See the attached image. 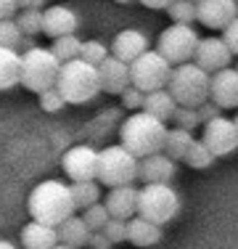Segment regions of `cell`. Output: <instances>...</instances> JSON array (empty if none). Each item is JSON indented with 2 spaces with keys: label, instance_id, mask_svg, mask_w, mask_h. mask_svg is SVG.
Returning <instances> with one entry per match:
<instances>
[{
  "label": "cell",
  "instance_id": "obj_36",
  "mask_svg": "<svg viewBox=\"0 0 238 249\" xmlns=\"http://www.w3.org/2000/svg\"><path fill=\"white\" fill-rule=\"evenodd\" d=\"M127 223L130 220H119V217H111V220L106 223L103 233L109 236L111 244H122V241H127Z\"/></svg>",
  "mask_w": 238,
  "mask_h": 249
},
{
  "label": "cell",
  "instance_id": "obj_15",
  "mask_svg": "<svg viewBox=\"0 0 238 249\" xmlns=\"http://www.w3.org/2000/svg\"><path fill=\"white\" fill-rule=\"evenodd\" d=\"M209 101L220 109H238V69H222V72L212 74V93Z\"/></svg>",
  "mask_w": 238,
  "mask_h": 249
},
{
  "label": "cell",
  "instance_id": "obj_35",
  "mask_svg": "<svg viewBox=\"0 0 238 249\" xmlns=\"http://www.w3.org/2000/svg\"><path fill=\"white\" fill-rule=\"evenodd\" d=\"M64 106H67V98L61 96L58 88H51V90L40 93V109L48 111V114H56V111H61Z\"/></svg>",
  "mask_w": 238,
  "mask_h": 249
},
{
  "label": "cell",
  "instance_id": "obj_17",
  "mask_svg": "<svg viewBox=\"0 0 238 249\" xmlns=\"http://www.w3.org/2000/svg\"><path fill=\"white\" fill-rule=\"evenodd\" d=\"M148 51V40L140 29H122L111 40V56L119 58L124 64H133L135 58H140Z\"/></svg>",
  "mask_w": 238,
  "mask_h": 249
},
{
  "label": "cell",
  "instance_id": "obj_34",
  "mask_svg": "<svg viewBox=\"0 0 238 249\" xmlns=\"http://www.w3.org/2000/svg\"><path fill=\"white\" fill-rule=\"evenodd\" d=\"M170 122H175V127H183V130H190V133H193V130L201 124V120H199V109H188V106H177V109H175V114H172V120H170Z\"/></svg>",
  "mask_w": 238,
  "mask_h": 249
},
{
  "label": "cell",
  "instance_id": "obj_19",
  "mask_svg": "<svg viewBox=\"0 0 238 249\" xmlns=\"http://www.w3.org/2000/svg\"><path fill=\"white\" fill-rule=\"evenodd\" d=\"M77 14L69 8V5H51L45 8V24H43V32L48 37H64V35H74L77 32Z\"/></svg>",
  "mask_w": 238,
  "mask_h": 249
},
{
  "label": "cell",
  "instance_id": "obj_42",
  "mask_svg": "<svg viewBox=\"0 0 238 249\" xmlns=\"http://www.w3.org/2000/svg\"><path fill=\"white\" fill-rule=\"evenodd\" d=\"M138 3H143L146 8H151V11H167L175 0H138Z\"/></svg>",
  "mask_w": 238,
  "mask_h": 249
},
{
  "label": "cell",
  "instance_id": "obj_45",
  "mask_svg": "<svg viewBox=\"0 0 238 249\" xmlns=\"http://www.w3.org/2000/svg\"><path fill=\"white\" fill-rule=\"evenodd\" d=\"M0 249H16L14 241H5V239H0Z\"/></svg>",
  "mask_w": 238,
  "mask_h": 249
},
{
  "label": "cell",
  "instance_id": "obj_18",
  "mask_svg": "<svg viewBox=\"0 0 238 249\" xmlns=\"http://www.w3.org/2000/svg\"><path fill=\"white\" fill-rule=\"evenodd\" d=\"M175 173H177L175 159H170L164 151H159V154H151V157L140 159L138 178L143 183H170L175 178Z\"/></svg>",
  "mask_w": 238,
  "mask_h": 249
},
{
  "label": "cell",
  "instance_id": "obj_12",
  "mask_svg": "<svg viewBox=\"0 0 238 249\" xmlns=\"http://www.w3.org/2000/svg\"><path fill=\"white\" fill-rule=\"evenodd\" d=\"M238 19V0H199L196 3V21L206 29H225Z\"/></svg>",
  "mask_w": 238,
  "mask_h": 249
},
{
  "label": "cell",
  "instance_id": "obj_16",
  "mask_svg": "<svg viewBox=\"0 0 238 249\" xmlns=\"http://www.w3.org/2000/svg\"><path fill=\"white\" fill-rule=\"evenodd\" d=\"M138 194L140 188L135 186H117V188H109L103 204L109 210L111 217H119V220H133L138 215Z\"/></svg>",
  "mask_w": 238,
  "mask_h": 249
},
{
  "label": "cell",
  "instance_id": "obj_27",
  "mask_svg": "<svg viewBox=\"0 0 238 249\" xmlns=\"http://www.w3.org/2000/svg\"><path fill=\"white\" fill-rule=\"evenodd\" d=\"M51 51L56 53V58L61 64H69V61H74V58H80L82 40L77 37V35H64V37H56L51 43Z\"/></svg>",
  "mask_w": 238,
  "mask_h": 249
},
{
  "label": "cell",
  "instance_id": "obj_9",
  "mask_svg": "<svg viewBox=\"0 0 238 249\" xmlns=\"http://www.w3.org/2000/svg\"><path fill=\"white\" fill-rule=\"evenodd\" d=\"M172 69L175 67L159 51H146L140 58H135L130 64V77H133V85L138 90L153 93V90H164L170 85Z\"/></svg>",
  "mask_w": 238,
  "mask_h": 249
},
{
  "label": "cell",
  "instance_id": "obj_21",
  "mask_svg": "<svg viewBox=\"0 0 238 249\" xmlns=\"http://www.w3.org/2000/svg\"><path fill=\"white\" fill-rule=\"evenodd\" d=\"M56 231H58V244H67V247H74V249L90 247L93 231L87 228V223L82 220V215H71L69 220H64Z\"/></svg>",
  "mask_w": 238,
  "mask_h": 249
},
{
  "label": "cell",
  "instance_id": "obj_46",
  "mask_svg": "<svg viewBox=\"0 0 238 249\" xmlns=\"http://www.w3.org/2000/svg\"><path fill=\"white\" fill-rule=\"evenodd\" d=\"M53 249H74V247H67V244H56Z\"/></svg>",
  "mask_w": 238,
  "mask_h": 249
},
{
  "label": "cell",
  "instance_id": "obj_32",
  "mask_svg": "<svg viewBox=\"0 0 238 249\" xmlns=\"http://www.w3.org/2000/svg\"><path fill=\"white\" fill-rule=\"evenodd\" d=\"M82 220L87 223V228L93 231H103L106 228V223L111 220V215H109V210H106V204L103 201H98V204H93V207H87V210H82Z\"/></svg>",
  "mask_w": 238,
  "mask_h": 249
},
{
  "label": "cell",
  "instance_id": "obj_39",
  "mask_svg": "<svg viewBox=\"0 0 238 249\" xmlns=\"http://www.w3.org/2000/svg\"><path fill=\"white\" fill-rule=\"evenodd\" d=\"M222 40L228 43V48L233 51V56H238V19L230 21V24L222 29Z\"/></svg>",
  "mask_w": 238,
  "mask_h": 249
},
{
  "label": "cell",
  "instance_id": "obj_25",
  "mask_svg": "<svg viewBox=\"0 0 238 249\" xmlns=\"http://www.w3.org/2000/svg\"><path fill=\"white\" fill-rule=\"evenodd\" d=\"M193 133L190 130H183V127H170V133H167V141H164V154L170 159H175V162H180V159L188 157L190 146H193Z\"/></svg>",
  "mask_w": 238,
  "mask_h": 249
},
{
  "label": "cell",
  "instance_id": "obj_40",
  "mask_svg": "<svg viewBox=\"0 0 238 249\" xmlns=\"http://www.w3.org/2000/svg\"><path fill=\"white\" fill-rule=\"evenodd\" d=\"M16 14H19V3L16 0H0V21L16 19Z\"/></svg>",
  "mask_w": 238,
  "mask_h": 249
},
{
  "label": "cell",
  "instance_id": "obj_6",
  "mask_svg": "<svg viewBox=\"0 0 238 249\" xmlns=\"http://www.w3.org/2000/svg\"><path fill=\"white\" fill-rule=\"evenodd\" d=\"M140 159L135 157L130 149H124L122 143L106 146L103 151H98V183L101 186H133L138 180Z\"/></svg>",
  "mask_w": 238,
  "mask_h": 249
},
{
  "label": "cell",
  "instance_id": "obj_5",
  "mask_svg": "<svg viewBox=\"0 0 238 249\" xmlns=\"http://www.w3.org/2000/svg\"><path fill=\"white\" fill-rule=\"evenodd\" d=\"M64 64L56 58L51 48H34L21 53V85L32 93H45L58 85V74H61Z\"/></svg>",
  "mask_w": 238,
  "mask_h": 249
},
{
  "label": "cell",
  "instance_id": "obj_26",
  "mask_svg": "<svg viewBox=\"0 0 238 249\" xmlns=\"http://www.w3.org/2000/svg\"><path fill=\"white\" fill-rule=\"evenodd\" d=\"M71 196H74L77 210H87V207H93L101 201V183L98 180L71 183Z\"/></svg>",
  "mask_w": 238,
  "mask_h": 249
},
{
  "label": "cell",
  "instance_id": "obj_8",
  "mask_svg": "<svg viewBox=\"0 0 238 249\" xmlns=\"http://www.w3.org/2000/svg\"><path fill=\"white\" fill-rule=\"evenodd\" d=\"M201 37L190 24H170L159 35L156 51L162 53L172 67H180L196 58V48H199Z\"/></svg>",
  "mask_w": 238,
  "mask_h": 249
},
{
  "label": "cell",
  "instance_id": "obj_22",
  "mask_svg": "<svg viewBox=\"0 0 238 249\" xmlns=\"http://www.w3.org/2000/svg\"><path fill=\"white\" fill-rule=\"evenodd\" d=\"M127 241L135 244V247H140V249H148V247L159 244V241H162V225L135 215L133 220L127 223Z\"/></svg>",
  "mask_w": 238,
  "mask_h": 249
},
{
  "label": "cell",
  "instance_id": "obj_48",
  "mask_svg": "<svg viewBox=\"0 0 238 249\" xmlns=\"http://www.w3.org/2000/svg\"><path fill=\"white\" fill-rule=\"evenodd\" d=\"M233 122H236V127H238V114H236V120H233Z\"/></svg>",
  "mask_w": 238,
  "mask_h": 249
},
{
  "label": "cell",
  "instance_id": "obj_20",
  "mask_svg": "<svg viewBox=\"0 0 238 249\" xmlns=\"http://www.w3.org/2000/svg\"><path fill=\"white\" fill-rule=\"evenodd\" d=\"M58 244V231L53 225L29 220L21 228V247L24 249H53Z\"/></svg>",
  "mask_w": 238,
  "mask_h": 249
},
{
  "label": "cell",
  "instance_id": "obj_7",
  "mask_svg": "<svg viewBox=\"0 0 238 249\" xmlns=\"http://www.w3.org/2000/svg\"><path fill=\"white\" fill-rule=\"evenodd\" d=\"M180 212V194L170 183H146L138 194V215L146 220L167 225Z\"/></svg>",
  "mask_w": 238,
  "mask_h": 249
},
{
  "label": "cell",
  "instance_id": "obj_31",
  "mask_svg": "<svg viewBox=\"0 0 238 249\" xmlns=\"http://www.w3.org/2000/svg\"><path fill=\"white\" fill-rule=\"evenodd\" d=\"M172 24H190L196 21V3L193 0H175V3L167 8Z\"/></svg>",
  "mask_w": 238,
  "mask_h": 249
},
{
  "label": "cell",
  "instance_id": "obj_10",
  "mask_svg": "<svg viewBox=\"0 0 238 249\" xmlns=\"http://www.w3.org/2000/svg\"><path fill=\"white\" fill-rule=\"evenodd\" d=\"M61 167L71 183L80 180H98V151L93 146H71L64 154Z\"/></svg>",
  "mask_w": 238,
  "mask_h": 249
},
{
  "label": "cell",
  "instance_id": "obj_41",
  "mask_svg": "<svg viewBox=\"0 0 238 249\" xmlns=\"http://www.w3.org/2000/svg\"><path fill=\"white\" fill-rule=\"evenodd\" d=\"M111 247V241H109V236L103 233V231H95V233L90 236V249H109Z\"/></svg>",
  "mask_w": 238,
  "mask_h": 249
},
{
  "label": "cell",
  "instance_id": "obj_49",
  "mask_svg": "<svg viewBox=\"0 0 238 249\" xmlns=\"http://www.w3.org/2000/svg\"><path fill=\"white\" fill-rule=\"evenodd\" d=\"M193 3H199V0H193Z\"/></svg>",
  "mask_w": 238,
  "mask_h": 249
},
{
  "label": "cell",
  "instance_id": "obj_29",
  "mask_svg": "<svg viewBox=\"0 0 238 249\" xmlns=\"http://www.w3.org/2000/svg\"><path fill=\"white\" fill-rule=\"evenodd\" d=\"M214 159H217V157L206 149L204 141H193V146H190V151L186 157V164H190L193 170H206V167H212V164H214Z\"/></svg>",
  "mask_w": 238,
  "mask_h": 249
},
{
  "label": "cell",
  "instance_id": "obj_3",
  "mask_svg": "<svg viewBox=\"0 0 238 249\" xmlns=\"http://www.w3.org/2000/svg\"><path fill=\"white\" fill-rule=\"evenodd\" d=\"M167 90L172 93V98L177 101V106H188V109H199L201 104L209 101L212 93V74L206 69H201L196 61L180 64L172 69L170 85Z\"/></svg>",
  "mask_w": 238,
  "mask_h": 249
},
{
  "label": "cell",
  "instance_id": "obj_14",
  "mask_svg": "<svg viewBox=\"0 0 238 249\" xmlns=\"http://www.w3.org/2000/svg\"><path fill=\"white\" fill-rule=\"evenodd\" d=\"M98 77H101V90L111 93V96H122V93L133 85V77H130V64L119 61V58H114V56H109L98 67Z\"/></svg>",
  "mask_w": 238,
  "mask_h": 249
},
{
  "label": "cell",
  "instance_id": "obj_44",
  "mask_svg": "<svg viewBox=\"0 0 238 249\" xmlns=\"http://www.w3.org/2000/svg\"><path fill=\"white\" fill-rule=\"evenodd\" d=\"M34 48H37V43H34V37H21L19 53H27V51H34Z\"/></svg>",
  "mask_w": 238,
  "mask_h": 249
},
{
  "label": "cell",
  "instance_id": "obj_30",
  "mask_svg": "<svg viewBox=\"0 0 238 249\" xmlns=\"http://www.w3.org/2000/svg\"><path fill=\"white\" fill-rule=\"evenodd\" d=\"M109 56H111V48H106L101 40H85V43H82L80 58H82V61H87V64H93V67H101Z\"/></svg>",
  "mask_w": 238,
  "mask_h": 249
},
{
  "label": "cell",
  "instance_id": "obj_11",
  "mask_svg": "<svg viewBox=\"0 0 238 249\" xmlns=\"http://www.w3.org/2000/svg\"><path fill=\"white\" fill-rule=\"evenodd\" d=\"M201 141L206 143V149H209L214 157H228V154H233L238 149V127H236L233 120H228V117H217V120L204 124Z\"/></svg>",
  "mask_w": 238,
  "mask_h": 249
},
{
  "label": "cell",
  "instance_id": "obj_4",
  "mask_svg": "<svg viewBox=\"0 0 238 249\" xmlns=\"http://www.w3.org/2000/svg\"><path fill=\"white\" fill-rule=\"evenodd\" d=\"M58 90L67 98V104L82 106L90 104V101L101 93V77H98V67L74 58V61L64 64L61 74H58Z\"/></svg>",
  "mask_w": 238,
  "mask_h": 249
},
{
  "label": "cell",
  "instance_id": "obj_43",
  "mask_svg": "<svg viewBox=\"0 0 238 249\" xmlns=\"http://www.w3.org/2000/svg\"><path fill=\"white\" fill-rule=\"evenodd\" d=\"M16 3H19V11L21 8H40L43 11V5L48 3V0H16Z\"/></svg>",
  "mask_w": 238,
  "mask_h": 249
},
{
  "label": "cell",
  "instance_id": "obj_23",
  "mask_svg": "<svg viewBox=\"0 0 238 249\" xmlns=\"http://www.w3.org/2000/svg\"><path fill=\"white\" fill-rule=\"evenodd\" d=\"M21 85V53L14 48H0V90Z\"/></svg>",
  "mask_w": 238,
  "mask_h": 249
},
{
  "label": "cell",
  "instance_id": "obj_1",
  "mask_svg": "<svg viewBox=\"0 0 238 249\" xmlns=\"http://www.w3.org/2000/svg\"><path fill=\"white\" fill-rule=\"evenodd\" d=\"M77 204H74V196H71V186L61 180H43L29 191V199H27V212L32 220L37 223H45V225H53L58 228L64 220H69L74 215Z\"/></svg>",
  "mask_w": 238,
  "mask_h": 249
},
{
  "label": "cell",
  "instance_id": "obj_24",
  "mask_svg": "<svg viewBox=\"0 0 238 249\" xmlns=\"http://www.w3.org/2000/svg\"><path fill=\"white\" fill-rule=\"evenodd\" d=\"M177 109V101L172 98V93L167 90H153V93H146V104H143V111H148V114L159 117L162 122H170L172 114H175Z\"/></svg>",
  "mask_w": 238,
  "mask_h": 249
},
{
  "label": "cell",
  "instance_id": "obj_33",
  "mask_svg": "<svg viewBox=\"0 0 238 249\" xmlns=\"http://www.w3.org/2000/svg\"><path fill=\"white\" fill-rule=\"evenodd\" d=\"M24 32L16 24V19H3L0 21V48H14L19 51Z\"/></svg>",
  "mask_w": 238,
  "mask_h": 249
},
{
  "label": "cell",
  "instance_id": "obj_37",
  "mask_svg": "<svg viewBox=\"0 0 238 249\" xmlns=\"http://www.w3.org/2000/svg\"><path fill=\"white\" fill-rule=\"evenodd\" d=\"M122 104L127 106V109H133V111H140V109H143V104H146V93L138 90L135 85H130L127 90L122 93Z\"/></svg>",
  "mask_w": 238,
  "mask_h": 249
},
{
  "label": "cell",
  "instance_id": "obj_28",
  "mask_svg": "<svg viewBox=\"0 0 238 249\" xmlns=\"http://www.w3.org/2000/svg\"><path fill=\"white\" fill-rule=\"evenodd\" d=\"M16 24L24 32V37H34V35L43 32V24H45V11L40 8H21L16 14Z\"/></svg>",
  "mask_w": 238,
  "mask_h": 249
},
{
  "label": "cell",
  "instance_id": "obj_2",
  "mask_svg": "<svg viewBox=\"0 0 238 249\" xmlns=\"http://www.w3.org/2000/svg\"><path fill=\"white\" fill-rule=\"evenodd\" d=\"M167 122H162L159 117L148 114V111H133L127 120L122 122L119 130V141L124 149H130L138 159L151 157V154L164 151V141H167Z\"/></svg>",
  "mask_w": 238,
  "mask_h": 249
},
{
  "label": "cell",
  "instance_id": "obj_47",
  "mask_svg": "<svg viewBox=\"0 0 238 249\" xmlns=\"http://www.w3.org/2000/svg\"><path fill=\"white\" fill-rule=\"evenodd\" d=\"M114 3H133V0H114Z\"/></svg>",
  "mask_w": 238,
  "mask_h": 249
},
{
  "label": "cell",
  "instance_id": "obj_13",
  "mask_svg": "<svg viewBox=\"0 0 238 249\" xmlns=\"http://www.w3.org/2000/svg\"><path fill=\"white\" fill-rule=\"evenodd\" d=\"M230 58H233V51L228 48L222 37H201L199 48H196V58L201 69H206L209 74L222 72V69L230 67Z\"/></svg>",
  "mask_w": 238,
  "mask_h": 249
},
{
  "label": "cell",
  "instance_id": "obj_38",
  "mask_svg": "<svg viewBox=\"0 0 238 249\" xmlns=\"http://www.w3.org/2000/svg\"><path fill=\"white\" fill-rule=\"evenodd\" d=\"M217 117H222V109H220L214 101H206V104H201L199 106V120L201 122H212V120H217Z\"/></svg>",
  "mask_w": 238,
  "mask_h": 249
}]
</instances>
